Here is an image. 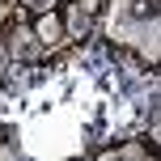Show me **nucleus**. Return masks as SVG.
Wrapping results in <instances>:
<instances>
[{"instance_id":"423d86ee","label":"nucleus","mask_w":161,"mask_h":161,"mask_svg":"<svg viewBox=\"0 0 161 161\" xmlns=\"http://www.w3.org/2000/svg\"><path fill=\"white\" fill-rule=\"evenodd\" d=\"M76 4H80V8H89V13H93V8H97V0H76Z\"/></svg>"},{"instance_id":"20e7f679","label":"nucleus","mask_w":161,"mask_h":161,"mask_svg":"<svg viewBox=\"0 0 161 161\" xmlns=\"http://www.w3.org/2000/svg\"><path fill=\"white\" fill-rule=\"evenodd\" d=\"M21 4H30V8H38V13H51V4H55V0H21Z\"/></svg>"},{"instance_id":"39448f33","label":"nucleus","mask_w":161,"mask_h":161,"mask_svg":"<svg viewBox=\"0 0 161 161\" xmlns=\"http://www.w3.org/2000/svg\"><path fill=\"white\" fill-rule=\"evenodd\" d=\"M119 157H144V148H140V144H127V148H119Z\"/></svg>"},{"instance_id":"7ed1b4c3","label":"nucleus","mask_w":161,"mask_h":161,"mask_svg":"<svg viewBox=\"0 0 161 161\" xmlns=\"http://www.w3.org/2000/svg\"><path fill=\"white\" fill-rule=\"evenodd\" d=\"M38 38L47 42V47H55V42H59V21H55L51 13H42V17H38Z\"/></svg>"},{"instance_id":"f03ea898","label":"nucleus","mask_w":161,"mask_h":161,"mask_svg":"<svg viewBox=\"0 0 161 161\" xmlns=\"http://www.w3.org/2000/svg\"><path fill=\"white\" fill-rule=\"evenodd\" d=\"M89 30H93V13H89V8H80V4H72V13H68V34L85 38Z\"/></svg>"},{"instance_id":"f257e3e1","label":"nucleus","mask_w":161,"mask_h":161,"mask_svg":"<svg viewBox=\"0 0 161 161\" xmlns=\"http://www.w3.org/2000/svg\"><path fill=\"white\" fill-rule=\"evenodd\" d=\"M127 42H136V51H140V55H144V59H157V13H153V17H144V21H136V25H131Z\"/></svg>"}]
</instances>
